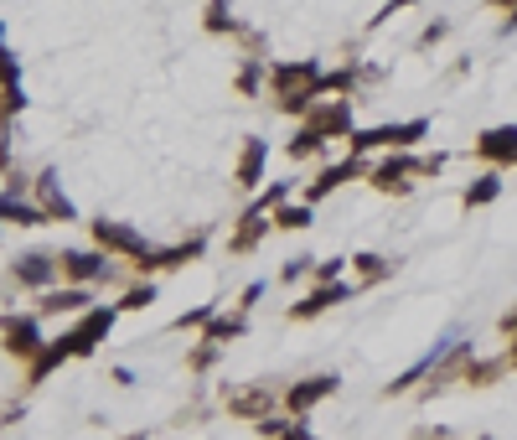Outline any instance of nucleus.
Wrapping results in <instances>:
<instances>
[{"mask_svg":"<svg viewBox=\"0 0 517 440\" xmlns=\"http://www.w3.org/2000/svg\"><path fill=\"white\" fill-rule=\"evenodd\" d=\"M357 120H352V99H321L306 120H300V130L290 135L285 156L290 161H306V156H321L326 140H352Z\"/></svg>","mask_w":517,"mask_h":440,"instance_id":"nucleus-1","label":"nucleus"},{"mask_svg":"<svg viewBox=\"0 0 517 440\" xmlns=\"http://www.w3.org/2000/svg\"><path fill=\"white\" fill-rule=\"evenodd\" d=\"M88 233H94V249H104L109 259H125L135 275L150 264V254H156V244H150L135 223H119V218H94Z\"/></svg>","mask_w":517,"mask_h":440,"instance_id":"nucleus-2","label":"nucleus"},{"mask_svg":"<svg viewBox=\"0 0 517 440\" xmlns=\"http://www.w3.org/2000/svg\"><path fill=\"white\" fill-rule=\"evenodd\" d=\"M57 275L63 285H125L119 259H109L104 249H57Z\"/></svg>","mask_w":517,"mask_h":440,"instance_id":"nucleus-3","label":"nucleus"},{"mask_svg":"<svg viewBox=\"0 0 517 440\" xmlns=\"http://www.w3.org/2000/svg\"><path fill=\"white\" fill-rule=\"evenodd\" d=\"M280 389L285 384H264V378H254V384H233V389H223V415L243 420V425H259L264 415L280 409Z\"/></svg>","mask_w":517,"mask_h":440,"instance_id":"nucleus-4","label":"nucleus"},{"mask_svg":"<svg viewBox=\"0 0 517 440\" xmlns=\"http://www.w3.org/2000/svg\"><path fill=\"white\" fill-rule=\"evenodd\" d=\"M42 347H47V332H42L37 311H6V316H0V352H6V358L32 363Z\"/></svg>","mask_w":517,"mask_h":440,"instance_id":"nucleus-5","label":"nucleus"},{"mask_svg":"<svg viewBox=\"0 0 517 440\" xmlns=\"http://www.w3.org/2000/svg\"><path fill=\"white\" fill-rule=\"evenodd\" d=\"M430 135V120H399V125H378V130H352L347 151L368 156V151H414V145Z\"/></svg>","mask_w":517,"mask_h":440,"instance_id":"nucleus-6","label":"nucleus"},{"mask_svg":"<svg viewBox=\"0 0 517 440\" xmlns=\"http://www.w3.org/2000/svg\"><path fill=\"white\" fill-rule=\"evenodd\" d=\"M337 389H342V373H306V378H295V384L280 389V409L290 420H311V409H321Z\"/></svg>","mask_w":517,"mask_h":440,"instance_id":"nucleus-7","label":"nucleus"},{"mask_svg":"<svg viewBox=\"0 0 517 440\" xmlns=\"http://www.w3.org/2000/svg\"><path fill=\"white\" fill-rule=\"evenodd\" d=\"M119 316H125V311H119V306H88L83 316H73V327L63 332L68 337V347H73V358H94V352L109 342V332H114V321Z\"/></svg>","mask_w":517,"mask_h":440,"instance_id":"nucleus-8","label":"nucleus"},{"mask_svg":"<svg viewBox=\"0 0 517 440\" xmlns=\"http://www.w3.org/2000/svg\"><path fill=\"white\" fill-rule=\"evenodd\" d=\"M419 176H424V156L388 151V156L368 171V187H373V192H383V197H409Z\"/></svg>","mask_w":517,"mask_h":440,"instance_id":"nucleus-9","label":"nucleus"},{"mask_svg":"<svg viewBox=\"0 0 517 440\" xmlns=\"http://www.w3.org/2000/svg\"><path fill=\"white\" fill-rule=\"evenodd\" d=\"M373 166H368V156H342V161H331V166H321L316 171V182H306V187H300V202H311V208H316V202H326L331 192H342L347 182H362V176H368Z\"/></svg>","mask_w":517,"mask_h":440,"instance_id":"nucleus-10","label":"nucleus"},{"mask_svg":"<svg viewBox=\"0 0 517 440\" xmlns=\"http://www.w3.org/2000/svg\"><path fill=\"white\" fill-rule=\"evenodd\" d=\"M269 94L275 99H290V94H321V63L316 57H295V63H269Z\"/></svg>","mask_w":517,"mask_h":440,"instance_id":"nucleus-11","label":"nucleus"},{"mask_svg":"<svg viewBox=\"0 0 517 440\" xmlns=\"http://www.w3.org/2000/svg\"><path fill=\"white\" fill-rule=\"evenodd\" d=\"M357 280H326V285H311L300 301H290L285 306V316L290 321H316V316H326V311H337V306H347L352 296H357Z\"/></svg>","mask_w":517,"mask_h":440,"instance_id":"nucleus-12","label":"nucleus"},{"mask_svg":"<svg viewBox=\"0 0 517 440\" xmlns=\"http://www.w3.org/2000/svg\"><path fill=\"white\" fill-rule=\"evenodd\" d=\"M57 280V254H47V249H26V254H16L11 259V285H21V290H52Z\"/></svg>","mask_w":517,"mask_h":440,"instance_id":"nucleus-13","label":"nucleus"},{"mask_svg":"<svg viewBox=\"0 0 517 440\" xmlns=\"http://www.w3.org/2000/svg\"><path fill=\"white\" fill-rule=\"evenodd\" d=\"M32 202L47 213V223H78V208H73V197L63 192V182H57V171H37L32 176Z\"/></svg>","mask_w":517,"mask_h":440,"instance_id":"nucleus-14","label":"nucleus"},{"mask_svg":"<svg viewBox=\"0 0 517 440\" xmlns=\"http://www.w3.org/2000/svg\"><path fill=\"white\" fill-rule=\"evenodd\" d=\"M264 171H269V140L264 135H243V151L233 161V182L243 192H259L264 187Z\"/></svg>","mask_w":517,"mask_h":440,"instance_id":"nucleus-15","label":"nucleus"},{"mask_svg":"<svg viewBox=\"0 0 517 440\" xmlns=\"http://www.w3.org/2000/svg\"><path fill=\"white\" fill-rule=\"evenodd\" d=\"M88 306H94V285H52L37 296V316H83Z\"/></svg>","mask_w":517,"mask_h":440,"instance_id":"nucleus-16","label":"nucleus"},{"mask_svg":"<svg viewBox=\"0 0 517 440\" xmlns=\"http://www.w3.org/2000/svg\"><path fill=\"white\" fill-rule=\"evenodd\" d=\"M471 151H476L486 166H517V125H492V130H481Z\"/></svg>","mask_w":517,"mask_h":440,"instance_id":"nucleus-17","label":"nucleus"},{"mask_svg":"<svg viewBox=\"0 0 517 440\" xmlns=\"http://www.w3.org/2000/svg\"><path fill=\"white\" fill-rule=\"evenodd\" d=\"M202 254H207V239H202V233H197V239H187V244L156 249V254H150V264L140 270V280H145V275H166V270H187V264H197Z\"/></svg>","mask_w":517,"mask_h":440,"instance_id":"nucleus-18","label":"nucleus"},{"mask_svg":"<svg viewBox=\"0 0 517 440\" xmlns=\"http://www.w3.org/2000/svg\"><path fill=\"white\" fill-rule=\"evenodd\" d=\"M63 363H73V347H68V337H47V347L37 352L32 363H26V389H42L47 378L63 368Z\"/></svg>","mask_w":517,"mask_h":440,"instance_id":"nucleus-19","label":"nucleus"},{"mask_svg":"<svg viewBox=\"0 0 517 440\" xmlns=\"http://www.w3.org/2000/svg\"><path fill=\"white\" fill-rule=\"evenodd\" d=\"M6 223H16V228H47V213L26 192H6V187H0V228H6Z\"/></svg>","mask_w":517,"mask_h":440,"instance_id":"nucleus-20","label":"nucleus"},{"mask_svg":"<svg viewBox=\"0 0 517 440\" xmlns=\"http://www.w3.org/2000/svg\"><path fill=\"white\" fill-rule=\"evenodd\" d=\"M269 228H275V223H269L264 213H249V208H243V213H238V228L228 233V254H254V249L269 239Z\"/></svg>","mask_w":517,"mask_h":440,"instance_id":"nucleus-21","label":"nucleus"},{"mask_svg":"<svg viewBox=\"0 0 517 440\" xmlns=\"http://www.w3.org/2000/svg\"><path fill=\"white\" fill-rule=\"evenodd\" d=\"M507 358H481V352H471V363L461 368V389H497L507 378Z\"/></svg>","mask_w":517,"mask_h":440,"instance_id":"nucleus-22","label":"nucleus"},{"mask_svg":"<svg viewBox=\"0 0 517 440\" xmlns=\"http://www.w3.org/2000/svg\"><path fill=\"white\" fill-rule=\"evenodd\" d=\"M347 264H352V280H357V285H383V280L399 275V259H383V254H373V249L352 254Z\"/></svg>","mask_w":517,"mask_h":440,"instance_id":"nucleus-23","label":"nucleus"},{"mask_svg":"<svg viewBox=\"0 0 517 440\" xmlns=\"http://www.w3.org/2000/svg\"><path fill=\"white\" fill-rule=\"evenodd\" d=\"M497 197H502V171L492 166V171H481L476 182L461 192V208H466V213H476V208H492Z\"/></svg>","mask_w":517,"mask_h":440,"instance_id":"nucleus-24","label":"nucleus"},{"mask_svg":"<svg viewBox=\"0 0 517 440\" xmlns=\"http://www.w3.org/2000/svg\"><path fill=\"white\" fill-rule=\"evenodd\" d=\"M243 332H249V316H243V311H223V306H218V316H212L207 327H202V337H207L212 347H223V342H238Z\"/></svg>","mask_w":517,"mask_h":440,"instance_id":"nucleus-25","label":"nucleus"},{"mask_svg":"<svg viewBox=\"0 0 517 440\" xmlns=\"http://www.w3.org/2000/svg\"><path fill=\"white\" fill-rule=\"evenodd\" d=\"M264 83H269V57H243V68H238L233 88H238L243 99H259Z\"/></svg>","mask_w":517,"mask_h":440,"instance_id":"nucleus-26","label":"nucleus"},{"mask_svg":"<svg viewBox=\"0 0 517 440\" xmlns=\"http://www.w3.org/2000/svg\"><path fill=\"white\" fill-rule=\"evenodd\" d=\"M269 223H275L280 233H306L311 223H316V208H311V202H285V208H275V213H269Z\"/></svg>","mask_w":517,"mask_h":440,"instance_id":"nucleus-27","label":"nucleus"},{"mask_svg":"<svg viewBox=\"0 0 517 440\" xmlns=\"http://www.w3.org/2000/svg\"><path fill=\"white\" fill-rule=\"evenodd\" d=\"M202 26L212 37H238L243 32V21L228 11V0H207V11H202Z\"/></svg>","mask_w":517,"mask_h":440,"instance_id":"nucleus-28","label":"nucleus"},{"mask_svg":"<svg viewBox=\"0 0 517 440\" xmlns=\"http://www.w3.org/2000/svg\"><path fill=\"white\" fill-rule=\"evenodd\" d=\"M295 197V182H269V187H259L254 192V202H249V213H275V208H285V202Z\"/></svg>","mask_w":517,"mask_h":440,"instance_id":"nucleus-29","label":"nucleus"},{"mask_svg":"<svg viewBox=\"0 0 517 440\" xmlns=\"http://www.w3.org/2000/svg\"><path fill=\"white\" fill-rule=\"evenodd\" d=\"M218 363H223V347H212L207 337H197V347H187V373L192 378H207Z\"/></svg>","mask_w":517,"mask_h":440,"instance_id":"nucleus-30","label":"nucleus"},{"mask_svg":"<svg viewBox=\"0 0 517 440\" xmlns=\"http://www.w3.org/2000/svg\"><path fill=\"white\" fill-rule=\"evenodd\" d=\"M114 306H119V311H145V306H156V285H150V280H135V285L119 290Z\"/></svg>","mask_w":517,"mask_h":440,"instance_id":"nucleus-31","label":"nucleus"},{"mask_svg":"<svg viewBox=\"0 0 517 440\" xmlns=\"http://www.w3.org/2000/svg\"><path fill=\"white\" fill-rule=\"evenodd\" d=\"M212 316H218V301H207V306H192V311H181V316L171 321V332H202Z\"/></svg>","mask_w":517,"mask_h":440,"instance_id":"nucleus-32","label":"nucleus"},{"mask_svg":"<svg viewBox=\"0 0 517 440\" xmlns=\"http://www.w3.org/2000/svg\"><path fill=\"white\" fill-rule=\"evenodd\" d=\"M311 270H316V259H311V254H290V259L280 264V280H285V285H295V280H306Z\"/></svg>","mask_w":517,"mask_h":440,"instance_id":"nucleus-33","label":"nucleus"},{"mask_svg":"<svg viewBox=\"0 0 517 440\" xmlns=\"http://www.w3.org/2000/svg\"><path fill=\"white\" fill-rule=\"evenodd\" d=\"M342 270H347V259H342V254H331V259H316V270H311V285L342 280Z\"/></svg>","mask_w":517,"mask_h":440,"instance_id":"nucleus-34","label":"nucleus"},{"mask_svg":"<svg viewBox=\"0 0 517 440\" xmlns=\"http://www.w3.org/2000/svg\"><path fill=\"white\" fill-rule=\"evenodd\" d=\"M290 425H295V420H290V415H280V409H275V415H264V420L254 425V435H259V440H275V435H285Z\"/></svg>","mask_w":517,"mask_h":440,"instance_id":"nucleus-35","label":"nucleus"},{"mask_svg":"<svg viewBox=\"0 0 517 440\" xmlns=\"http://www.w3.org/2000/svg\"><path fill=\"white\" fill-rule=\"evenodd\" d=\"M259 301H264V280H249V285L238 290V306H233V311H243V316H249Z\"/></svg>","mask_w":517,"mask_h":440,"instance_id":"nucleus-36","label":"nucleus"},{"mask_svg":"<svg viewBox=\"0 0 517 440\" xmlns=\"http://www.w3.org/2000/svg\"><path fill=\"white\" fill-rule=\"evenodd\" d=\"M445 37H450V21H430V26L419 32V47H435V42H445Z\"/></svg>","mask_w":517,"mask_h":440,"instance_id":"nucleus-37","label":"nucleus"},{"mask_svg":"<svg viewBox=\"0 0 517 440\" xmlns=\"http://www.w3.org/2000/svg\"><path fill=\"white\" fill-rule=\"evenodd\" d=\"M409 440H455V430L450 425H419V430H409Z\"/></svg>","mask_w":517,"mask_h":440,"instance_id":"nucleus-38","label":"nucleus"},{"mask_svg":"<svg viewBox=\"0 0 517 440\" xmlns=\"http://www.w3.org/2000/svg\"><path fill=\"white\" fill-rule=\"evenodd\" d=\"M21 415H26V399H11L6 409H0V430H6V425H16Z\"/></svg>","mask_w":517,"mask_h":440,"instance_id":"nucleus-39","label":"nucleus"},{"mask_svg":"<svg viewBox=\"0 0 517 440\" xmlns=\"http://www.w3.org/2000/svg\"><path fill=\"white\" fill-rule=\"evenodd\" d=\"M275 440H316V430H311V420H295L285 435H275Z\"/></svg>","mask_w":517,"mask_h":440,"instance_id":"nucleus-40","label":"nucleus"},{"mask_svg":"<svg viewBox=\"0 0 517 440\" xmlns=\"http://www.w3.org/2000/svg\"><path fill=\"white\" fill-rule=\"evenodd\" d=\"M497 332H502L507 342L517 337V306H512V311H502V321H497Z\"/></svg>","mask_w":517,"mask_h":440,"instance_id":"nucleus-41","label":"nucleus"},{"mask_svg":"<svg viewBox=\"0 0 517 440\" xmlns=\"http://www.w3.org/2000/svg\"><path fill=\"white\" fill-rule=\"evenodd\" d=\"M109 378H114V384H119V389H135V368H125V363H119V368H114Z\"/></svg>","mask_w":517,"mask_h":440,"instance_id":"nucleus-42","label":"nucleus"},{"mask_svg":"<svg viewBox=\"0 0 517 440\" xmlns=\"http://www.w3.org/2000/svg\"><path fill=\"white\" fill-rule=\"evenodd\" d=\"M497 32H502V37H512V32H517V6L502 16V26H497Z\"/></svg>","mask_w":517,"mask_h":440,"instance_id":"nucleus-43","label":"nucleus"},{"mask_svg":"<svg viewBox=\"0 0 517 440\" xmlns=\"http://www.w3.org/2000/svg\"><path fill=\"white\" fill-rule=\"evenodd\" d=\"M502 358H507V368H517V337L507 342V352H502Z\"/></svg>","mask_w":517,"mask_h":440,"instance_id":"nucleus-44","label":"nucleus"},{"mask_svg":"<svg viewBox=\"0 0 517 440\" xmlns=\"http://www.w3.org/2000/svg\"><path fill=\"white\" fill-rule=\"evenodd\" d=\"M486 6H497V11H512V6H517V0H486Z\"/></svg>","mask_w":517,"mask_h":440,"instance_id":"nucleus-45","label":"nucleus"},{"mask_svg":"<svg viewBox=\"0 0 517 440\" xmlns=\"http://www.w3.org/2000/svg\"><path fill=\"white\" fill-rule=\"evenodd\" d=\"M119 440H150V435H140V430H135V435H119Z\"/></svg>","mask_w":517,"mask_h":440,"instance_id":"nucleus-46","label":"nucleus"},{"mask_svg":"<svg viewBox=\"0 0 517 440\" xmlns=\"http://www.w3.org/2000/svg\"><path fill=\"white\" fill-rule=\"evenodd\" d=\"M0 47H6V21H0Z\"/></svg>","mask_w":517,"mask_h":440,"instance_id":"nucleus-47","label":"nucleus"},{"mask_svg":"<svg viewBox=\"0 0 517 440\" xmlns=\"http://www.w3.org/2000/svg\"><path fill=\"white\" fill-rule=\"evenodd\" d=\"M471 440H497V435H471Z\"/></svg>","mask_w":517,"mask_h":440,"instance_id":"nucleus-48","label":"nucleus"}]
</instances>
